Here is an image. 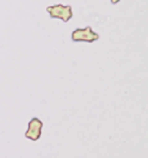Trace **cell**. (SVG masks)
Here are the masks:
<instances>
[{"mask_svg":"<svg viewBox=\"0 0 148 158\" xmlns=\"http://www.w3.org/2000/svg\"><path fill=\"white\" fill-rule=\"evenodd\" d=\"M46 12L51 19H59L64 22H68L73 18V10L71 5L57 4L46 7Z\"/></svg>","mask_w":148,"mask_h":158,"instance_id":"6da1fadb","label":"cell"},{"mask_svg":"<svg viewBox=\"0 0 148 158\" xmlns=\"http://www.w3.org/2000/svg\"><path fill=\"white\" fill-rule=\"evenodd\" d=\"M71 40L75 43H80V42L94 43V42L100 40V35L95 31H93L90 26H87L83 29H81V28L75 29L71 35Z\"/></svg>","mask_w":148,"mask_h":158,"instance_id":"7a4b0ae2","label":"cell"},{"mask_svg":"<svg viewBox=\"0 0 148 158\" xmlns=\"http://www.w3.org/2000/svg\"><path fill=\"white\" fill-rule=\"evenodd\" d=\"M44 123L43 121L38 119L37 117H34L29 120L28 123V129L24 133V136H26L28 140L30 141H38L42 136V129H43Z\"/></svg>","mask_w":148,"mask_h":158,"instance_id":"3957f363","label":"cell"},{"mask_svg":"<svg viewBox=\"0 0 148 158\" xmlns=\"http://www.w3.org/2000/svg\"><path fill=\"white\" fill-rule=\"evenodd\" d=\"M110 1H111V4H112V5H117L120 0H110Z\"/></svg>","mask_w":148,"mask_h":158,"instance_id":"277c9868","label":"cell"}]
</instances>
